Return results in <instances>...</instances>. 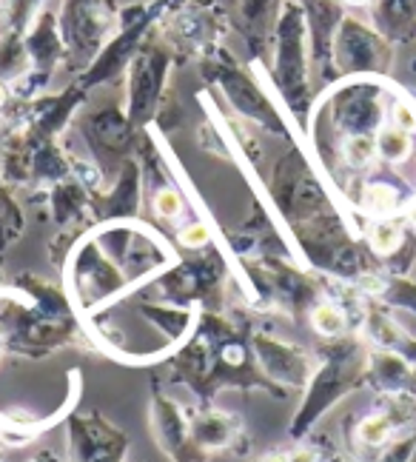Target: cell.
Listing matches in <instances>:
<instances>
[{"label":"cell","instance_id":"cell-24","mask_svg":"<svg viewBox=\"0 0 416 462\" xmlns=\"http://www.w3.org/2000/svg\"><path fill=\"white\" fill-rule=\"evenodd\" d=\"M393 126H400L405 132H416V115L411 106H405V103L393 106Z\"/></svg>","mask_w":416,"mask_h":462},{"label":"cell","instance_id":"cell-7","mask_svg":"<svg viewBox=\"0 0 416 462\" xmlns=\"http://www.w3.org/2000/svg\"><path fill=\"white\" fill-rule=\"evenodd\" d=\"M152 431L154 442L171 462H208L203 451H197L189 431V408L174 397L154 391L152 394Z\"/></svg>","mask_w":416,"mask_h":462},{"label":"cell","instance_id":"cell-25","mask_svg":"<svg viewBox=\"0 0 416 462\" xmlns=\"http://www.w3.org/2000/svg\"><path fill=\"white\" fill-rule=\"evenodd\" d=\"M288 462H322V451L317 446H297L288 448Z\"/></svg>","mask_w":416,"mask_h":462},{"label":"cell","instance_id":"cell-30","mask_svg":"<svg viewBox=\"0 0 416 462\" xmlns=\"http://www.w3.org/2000/svg\"><path fill=\"white\" fill-rule=\"evenodd\" d=\"M325 462H346V459H339V457H331V459H325Z\"/></svg>","mask_w":416,"mask_h":462},{"label":"cell","instance_id":"cell-5","mask_svg":"<svg viewBox=\"0 0 416 462\" xmlns=\"http://www.w3.org/2000/svg\"><path fill=\"white\" fill-rule=\"evenodd\" d=\"M69 462H129V437L97 411L71 414Z\"/></svg>","mask_w":416,"mask_h":462},{"label":"cell","instance_id":"cell-26","mask_svg":"<svg viewBox=\"0 0 416 462\" xmlns=\"http://www.w3.org/2000/svg\"><path fill=\"white\" fill-rule=\"evenodd\" d=\"M257 462H288V451H268L257 457Z\"/></svg>","mask_w":416,"mask_h":462},{"label":"cell","instance_id":"cell-15","mask_svg":"<svg viewBox=\"0 0 416 462\" xmlns=\"http://www.w3.org/2000/svg\"><path fill=\"white\" fill-rule=\"evenodd\" d=\"M43 0H0V32L26 34Z\"/></svg>","mask_w":416,"mask_h":462},{"label":"cell","instance_id":"cell-1","mask_svg":"<svg viewBox=\"0 0 416 462\" xmlns=\"http://www.w3.org/2000/svg\"><path fill=\"white\" fill-rule=\"evenodd\" d=\"M365 371H368V348L359 337L346 334L325 343L319 348L314 374L309 385H305V400L297 417L291 420V437L302 439L334 402H339L359 385H365Z\"/></svg>","mask_w":416,"mask_h":462},{"label":"cell","instance_id":"cell-16","mask_svg":"<svg viewBox=\"0 0 416 462\" xmlns=\"http://www.w3.org/2000/svg\"><path fill=\"white\" fill-rule=\"evenodd\" d=\"M23 235V211L6 191V180L0 177V252L9 248Z\"/></svg>","mask_w":416,"mask_h":462},{"label":"cell","instance_id":"cell-9","mask_svg":"<svg viewBox=\"0 0 416 462\" xmlns=\"http://www.w3.org/2000/svg\"><path fill=\"white\" fill-rule=\"evenodd\" d=\"M365 383L374 385L379 394H416V363L402 354L371 348Z\"/></svg>","mask_w":416,"mask_h":462},{"label":"cell","instance_id":"cell-12","mask_svg":"<svg viewBox=\"0 0 416 462\" xmlns=\"http://www.w3.org/2000/svg\"><path fill=\"white\" fill-rule=\"evenodd\" d=\"M300 12L288 4L282 17H280V26H277V69H274V78L280 92L285 95L288 103L297 100L294 86L300 83L297 75V66H300Z\"/></svg>","mask_w":416,"mask_h":462},{"label":"cell","instance_id":"cell-31","mask_svg":"<svg viewBox=\"0 0 416 462\" xmlns=\"http://www.w3.org/2000/svg\"><path fill=\"white\" fill-rule=\"evenodd\" d=\"M351 4H371V0H351Z\"/></svg>","mask_w":416,"mask_h":462},{"label":"cell","instance_id":"cell-27","mask_svg":"<svg viewBox=\"0 0 416 462\" xmlns=\"http://www.w3.org/2000/svg\"><path fill=\"white\" fill-rule=\"evenodd\" d=\"M29 462H63V459L54 454V451H41V454H34Z\"/></svg>","mask_w":416,"mask_h":462},{"label":"cell","instance_id":"cell-11","mask_svg":"<svg viewBox=\"0 0 416 462\" xmlns=\"http://www.w3.org/2000/svg\"><path fill=\"white\" fill-rule=\"evenodd\" d=\"M359 334H365V340L374 348L402 354V357H408V360L416 363V340H413V337L400 323H396L388 309L374 303V300H371V303H365L363 323H359Z\"/></svg>","mask_w":416,"mask_h":462},{"label":"cell","instance_id":"cell-2","mask_svg":"<svg viewBox=\"0 0 416 462\" xmlns=\"http://www.w3.org/2000/svg\"><path fill=\"white\" fill-rule=\"evenodd\" d=\"M174 58L177 51L166 43V38L152 32L129 63V109L125 112L134 126H149L162 109V92H166Z\"/></svg>","mask_w":416,"mask_h":462},{"label":"cell","instance_id":"cell-14","mask_svg":"<svg viewBox=\"0 0 416 462\" xmlns=\"http://www.w3.org/2000/svg\"><path fill=\"white\" fill-rule=\"evenodd\" d=\"M309 323L311 328L322 337V340H337V337H346L351 328V317L342 309L337 300L322 297L317 306H311L309 311Z\"/></svg>","mask_w":416,"mask_h":462},{"label":"cell","instance_id":"cell-3","mask_svg":"<svg viewBox=\"0 0 416 462\" xmlns=\"http://www.w3.org/2000/svg\"><path fill=\"white\" fill-rule=\"evenodd\" d=\"M203 69L208 80L220 86L226 100L234 106V112L245 123H254V126H263L268 132H282V123L274 112V106H271V100L260 88V83L251 78L223 46L211 51L208 58H203Z\"/></svg>","mask_w":416,"mask_h":462},{"label":"cell","instance_id":"cell-28","mask_svg":"<svg viewBox=\"0 0 416 462\" xmlns=\"http://www.w3.org/2000/svg\"><path fill=\"white\" fill-rule=\"evenodd\" d=\"M9 100H12V86L0 80V109H4V106H6Z\"/></svg>","mask_w":416,"mask_h":462},{"label":"cell","instance_id":"cell-21","mask_svg":"<svg viewBox=\"0 0 416 462\" xmlns=\"http://www.w3.org/2000/svg\"><path fill=\"white\" fill-rule=\"evenodd\" d=\"M183 208H186L183 194L171 186H162L152 194V211L160 220H177L180 215H183Z\"/></svg>","mask_w":416,"mask_h":462},{"label":"cell","instance_id":"cell-6","mask_svg":"<svg viewBox=\"0 0 416 462\" xmlns=\"http://www.w3.org/2000/svg\"><path fill=\"white\" fill-rule=\"evenodd\" d=\"M251 348H254L260 371L282 391L285 397L291 394V391L309 385L317 363L305 348L277 340V337H271L265 331L251 334Z\"/></svg>","mask_w":416,"mask_h":462},{"label":"cell","instance_id":"cell-4","mask_svg":"<svg viewBox=\"0 0 416 462\" xmlns=\"http://www.w3.org/2000/svg\"><path fill=\"white\" fill-rule=\"evenodd\" d=\"M80 129L100 174L112 169L117 177V171L123 169L125 160H132V152L137 146V126L129 120V112L106 106V109L86 115Z\"/></svg>","mask_w":416,"mask_h":462},{"label":"cell","instance_id":"cell-10","mask_svg":"<svg viewBox=\"0 0 416 462\" xmlns=\"http://www.w3.org/2000/svg\"><path fill=\"white\" fill-rule=\"evenodd\" d=\"M226 12V21L243 32L245 43L260 58L274 23V0H217Z\"/></svg>","mask_w":416,"mask_h":462},{"label":"cell","instance_id":"cell-17","mask_svg":"<svg viewBox=\"0 0 416 462\" xmlns=\"http://www.w3.org/2000/svg\"><path fill=\"white\" fill-rule=\"evenodd\" d=\"M413 152V137L411 132L400 126H388L376 134V154H383L388 163H405Z\"/></svg>","mask_w":416,"mask_h":462},{"label":"cell","instance_id":"cell-22","mask_svg":"<svg viewBox=\"0 0 416 462\" xmlns=\"http://www.w3.org/2000/svg\"><path fill=\"white\" fill-rule=\"evenodd\" d=\"M177 243L189 248V252H203L211 245V231L203 220H191L177 231Z\"/></svg>","mask_w":416,"mask_h":462},{"label":"cell","instance_id":"cell-19","mask_svg":"<svg viewBox=\"0 0 416 462\" xmlns=\"http://www.w3.org/2000/svg\"><path fill=\"white\" fill-rule=\"evenodd\" d=\"M363 206L368 215L391 217L393 211L400 208V194L385 183H374V186H365V191H363Z\"/></svg>","mask_w":416,"mask_h":462},{"label":"cell","instance_id":"cell-18","mask_svg":"<svg viewBox=\"0 0 416 462\" xmlns=\"http://www.w3.org/2000/svg\"><path fill=\"white\" fill-rule=\"evenodd\" d=\"M368 243L374 248V254L379 257H391L400 252V245H402V228L396 220L391 217H379L371 231H368Z\"/></svg>","mask_w":416,"mask_h":462},{"label":"cell","instance_id":"cell-20","mask_svg":"<svg viewBox=\"0 0 416 462\" xmlns=\"http://www.w3.org/2000/svg\"><path fill=\"white\" fill-rule=\"evenodd\" d=\"M376 154V140L368 134H351L346 143H342V160L351 169H365Z\"/></svg>","mask_w":416,"mask_h":462},{"label":"cell","instance_id":"cell-29","mask_svg":"<svg viewBox=\"0 0 416 462\" xmlns=\"http://www.w3.org/2000/svg\"><path fill=\"white\" fill-rule=\"evenodd\" d=\"M0 289H4V265H0Z\"/></svg>","mask_w":416,"mask_h":462},{"label":"cell","instance_id":"cell-23","mask_svg":"<svg viewBox=\"0 0 416 462\" xmlns=\"http://www.w3.org/2000/svg\"><path fill=\"white\" fill-rule=\"evenodd\" d=\"M376 462H416V431H408L405 437H396Z\"/></svg>","mask_w":416,"mask_h":462},{"label":"cell","instance_id":"cell-8","mask_svg":"<svg viewBox=\"0 0 416 462\" xmlns=\"http://www.w3.org/2000/svg\"><path fill=\"white\" fill-rule=\"evenodd\" d=\"M189 431H191V442L197 446V451H203L206 457L217 454V451H243L245 446V429L243 420L234 417L228 411H220V408H189Z\"/></svg>","mask_w":416,"mask_h":462},{"label":"cell","instance_id":"cell-13","mask_svg":"<svg viewBox=\"0 0 416 462\" xmlns=\"http://www.w3.org/2000/svg\"><path fill=\"white\" fill-rule=\"evenodd\" d=\"M396 434H400V425L393 422V417L385 411V408H379L374 414H365L354 425V442H356V448H363V451L388 448L396 439Z\"/></svg>","mask_w":416,"mask_h":462}]
</instances>
